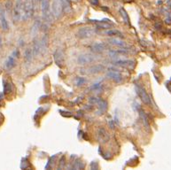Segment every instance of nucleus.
<instances>
[{
  "mask_svg": "<svg viewBox=\"0 0 171 170\" xmlns=\"http://www.w3.org/2000/svg\"><path fill=\"white\" fill-rule=\"evenodd\" d=\"M34 6L32 0H24L22 6V18L24 21L30 19L34 14Z\"/></svg>",
  "mask_w": 171,
  "mask_h": 170,
  "instance_id": "1",
  "label": "nucleus"
},
{
  "mask_svg": "<svg viewBox=\"0 0 171 170\" xmlns=\"http://www.w3.org/2000/svg\"><path fill=\"white\" fill-rule=\"evenodd\" d=\"M22 6H23V0H16L14 6L13 7V22L15 23H18L21 20Z\"/></svg>",
  "mask_w": 171,
  "mask_h": 170,
  "instance_id": "2",
  "label": "nucleus"
},
{
  "mask_svg": "<svg viewBox=\"0 0 171 170\" xmlns=\"http://www.w3.org/2000/svg\"><path fill=\"white\" fill-rule=\"evenodd\" d=\"M96 30L90 27H84V28H82L78 30V32L76 34V36L78 38H81V39H83V38H89L90 36H92L94 34H96Z\"/></svg>",
  "mask_w": 171,
  "mask_h": 170,
  "instance_id": "3",
  "label": "nucleus"
},
{
  "mask_svg": "<svg viewBox=\"0 0 171 170\" xmlns=\"http://www.w3.org/2000/svg\"><path fill=\"white\" fill-rule=\"evenodd\" d=\"M40 6L43 19L48 21L50 18V0H41Z\"/></svg>",
  "mask_w": 171,
  "mask_h": 170,
  "instance_id": "4",
  "label": "nucleus"
},
{
  "mask_svg": "<svg viewBox=\"0 0 171 170\" xmlns=\"http://www.w3.org/2000/svg\"><path fill=\"white\" fill-rule=\"evenodd\" d=\"M52 13L56 19L60 18L63 13V6L61 0H54L52 3Z\"/></svg>",
  "mask_w": 171,
  "mask_h": 170,
  "instance_id": "5",
  "label": "nucleus"
},
{
  "mask_svg": "<svg viewBox=\"0 0 171 170\" xmlns=\"http://www.w3.org/2000/svg\"><path fill=\"white\" fill-rule=\"evenodd\" d=\"M137 92L139 94V96L141 98V100L146 104V105H152V100L150 96L147 94V92L146 91V89H144L142 86H137Z\"/></svg>",
  "mask_w": 171,
  "mask_h": 170,
  "instance_id": "6",
  "label": "nucleus"
},
{
  "mask_svg": "<svg viewBox=\"0 0 171 170\" xmlns=\"http://www.w3.org/2000/svg\"><path fill=\"white\" fill-rule=\"evenodd\" d=\"M96 59V58L90 54H82L77 58V62L80 65H85L90 64Z\"/></svg>",
  "mask_w": 171,
  "mask_h": 170,
  "instance_id": "7",
  "label": "nucleus"
},
{
  "mask_svg": "<svg viewBox=\"0 0 171 170\" xmlns=\"http://www.w3.org/2000/svg\"><path fill=\"white\" fill-rule=\"evenodd\" d=\"M0 26L4 31H8L9 24L8 21L6 16V11L4 9L0 8Z\"/></svg>",
  "mask_w": 171,
  "mask_h": 170,
  "instance_id": "8",
  "label": "nucleus"
},
{
  "mask_svg": "<svg viewBox=\"0 0 171 170\" xmlns=\"http://www.w3.org/2000/svg\"><path fill=\"white\" fill-rule=\"evenodd\" d=\"M98 142H102V143H105V142L108 141L109 136H108V134H107V132L105 129L101 128L98 130Z\"/></svg>",
  "mask_w": 171,
  "mask_h": 170,
  "instance_id": "9",
  "label": "nucleus"
},
{
  "mask_svg": "<svg viewBox=\"0 0 171 170\" xmlns=\"http://www.w3.org/2000/svg\"><path fill=\"white\" fill-rule=\"evenodd\" d=\"M107 76L115 82H120L122 81V75L120 74L118 71H115V70H110L107 73Z\"/></svg>",
  "mask_w": 171,
  "mask_h": 170,
  "instance_id": "10",
  "label": "nucleus"
},
{
  "mask_svg": "<svg viewBox=\"0 0 171 170\" xmlns=\"http://www.w3.org/2000/svg\"><path fill=\"white\" fill-rule=\"evenodd\" d=\"M54 59H55V62L59 66H61L63 61H64V56H63V53L60 50H58L55 51L54 53Z\"/></svg>",
  "mask_w": 171,
  "mask_h": 170,
  "instance_id": "11",
  "label": "nucleus"
},
{
  "mask_svg": "<svg viewBox=\"0 0 171 170\" xmlns=\"http://www.w3.org/2000/svg\"><path fill=\"white\" fill-rule=\"evenodd\" d=\"M97 105H98V114H102V113H104L106 112V108H107V103H106V101L101 99V98H98Z\"/></svg>",
  "mask_w": 171,
  "mask_h": 170,
  "instance_id": "12",
  "label": "nucleus"
},
{
  "mask_svg": "<svg viewBox=\"0 0 171 170\" xmlns=\"http://www.w3.org/2000/svg\"><path fill=\"white\" fill-rule=\"evenodd\" d=\"M33 56H38L40 53H43V51H42V47H41L40 42L38 41H36L34 43V45H33L32 49Z\"/></svg>",
  "mask_w": 171,
  "mask_h": 170,
  "instance_id": "13",
  "label": "nucleus"
},
{
  "mask_svg": "<svg viewBox=\"0 0 171 170\" xmlns=\"http://www.w3.org/2000/svg\"><path fill=\"white\" fill-rule=\"evenodd\" d=\"M91 51L94 52H102L105 49H106V45L103 43H97L91 45Z\"/></svg>",
  "mask_w": 171,
  "mask_h": 170,
  "instance_id": "14",
  "label": "nucleus"
},
{
  "mask_svg": "<svg viewBox=\"0 0 171 170\" xmlns=\"http://www.w3.org/2000/svg\"><path fill=\"white\" fill-rule=\"evenodd\" d=\"M15 57L13 55H11L7 58V59L6 60V69H11L13 68L15 65Z\"/></svg>",
  "mask_w": 171,
  "mask_h": 170,
  "instance_id": "15",
  "label": "nucleus"
},
{
  "mask_svg": "<svg viewBox=\"0 0 171 170\" xmlns=\"http://www.w3.org/2000/svg\"><path fill=\"white\" fill-rule=\"evenodd\" d=\"M40 44H41V47H42L43 53L45 52L46 50H47V47H48V36H47L46 34L42 37V39H41V42H40Z\"/></svg>",
  "mask_w": 171,
  "mask_h": 170,
  "instance_id": "16",
  "label": "nucleus"
},
{
  "mask_svg": "<svg viewBox=\"0 0 171 170\" xmlns=\"http://www.w3.org/2000/svg\"><path fill=\"white\" fill-rule=\"evenodd\" d=\"M104 70V66L102 65H96L91 66L89 69V73L90 74H98L102 72Z\"/></svg>",
  "mask_w": 171,
  "mask_h": 170,
  "instance_id": "17",
  "label": "nucleus"
},
{
  "mask_svg": "<svg viewBox=\"0 0 171 170\" xmlns=\"http://www.w3.org/2000/svg\"><path fill=\"white\" fill-rule=\"evenodd\" d=\"M32 57H33V52L31 49H28L26 50L25 51V61L27 64H29L32 60Z\"/></svg>",
  "mask_w": 171,
  "mask_h": 170,
  "instance_id": "18",
  "label": "nucleus"
},
{
  "mask_svg": "<svg viewBox=\"0 0 171 170\" xmlns=\"http://www.w3.org/2000/svg\"><path fill=\"white\" fill-rule=\"evenodd\" d=\"M108 42L113 44V45H116V46H120V47H123L124 46V43L122 40L118 39V38H111L109 39Z\"/></svg>",
  "mask_w": 171,
  "mask_h": 170,
  "instance_id": "19",
  "label": "nucleus"
},
{
  "mask_svg": "<svg viewBox=\"0 0 171 170\" xmlns=\"http://www.w3.org/2000/svg\"><path fill=\"white\" fill-rule=\"evenodd\" d=\"M113 64L116 66H128L132 65L133 61H130V60H118V61H114Z\"/></svg>",
  "mask_w": 171,
  "mask_h": 170,
  "instance_id": "20",
  "label": "nucleus"
},
{
  "mask_svg": "<svg viewBox=\"0 0 171 170\" xmlns=\"http://www.w3.org/2000/svg\"><path fill=\"white\" fill-rule=\"evenodd\" d=\"M40 21L39 20H36V22L34 23L32 27V30H31V34H32V36H36V34L37 33L38 31V29H39V28H40Z\"/></svg>",
  "mask_w": 171,
  "mask_h": 170,
  "instance_id": "21",
  "label": "nucleus"
},
{
  "mask_svg": "<svg viewBox=\"0 0 171 170\" xmlns=\"http://www.w3.org/2000/svg\"><path fill=\"white\" fill-rule=\"evenodd\" d=\"M106 35L107 36H122L123 37L122 34L120 31L118 30H115V29H112V30H108V31H106Z\"/></svg>",
  "mask_w": 171,
  "mask_h": 170,
  "instance_id": "22",
  "label": "nucleus"
},
{
  "mask_svg": "<svg viewBox=\"0 0 171 170\" xmlns=\"http://www.w3.org/2000/svg\"><path fill=\"white\" fill-rule=\"evenodd\" d=\"M120 13H121V15H122V18H123L124 21L128 24L130 21H129V17H128V13H126V11L123 8H121L120 9Z\"/></svg>",
  "mask_w": 171,
  "mask_h": 170,
  "instance_id": "23",
  "label": "nucleus"
},
{
  "mask_svg": "<svg viewBox=\"0 0 171 170\" xmlns=\"http://www.w3.org/2000/svg\"><path fill=\"white\" fill-rule=\"evenodd\" d=\"M12 86H11V84L8 83V82H5V84H4V93L5 94H9L11 91H12Z\"/></svg>",
  "mask_w": 171,
  "mask_h": 170,
  "instance_id": "24",
  "label": "nucleus"
},
{
  "mask_svg": "<svg viewBox=\"0 0 171 170\" xmlns=\"http://www.w3.org/2000/svg\"><path fill=\"white\" fill-rule=\"evenodd\" d=\"M105 21H101L99 22V24L97 25V28H109L112 27V24H106V23H103Z\"/></svg>",
  "mask_w": 171,
  "mask_h": 170,
  "instance_id": "25",
  "label": "nucleus"
},
{
  "mask_svg": "<svg viewBox=\"0 0 171 170\" xmlns=\"http://www.w3.org/2000/svg\"><path fill=\"white\" fill-rule=\"evenodd\" d=\"M85 82H86V80L83 77H76V79H75V84L77 86H82Z\"/></svg>",
  "mask_w": 171,
  "mask_h": 170,
  "instance_id": "26",
  "label": "nucleus"
},
{
  "mask_svg": "<svg viewBox=\"0 0 171 170\" xmlns=\"http://www.w3.org/2000/svg\"><path fill=\"white\" fill-rule=\"evenodd\" d=\"M91 90H102V85L100 83H95L93 86L90 87Z\"/></svg>",
  "mask_w": 171,
  "mask_h": 170,
  "instance_id": "27",
  "label": "nucleus"
},
{
  "mask_svg": "<svg viewBox=\"0 0 171 170\" xmlns=\"http://www.w3.org/2000/svg\"><path fill=\"white\" fill-rule=\"evenodd\" d=\"M6 11L7 13H10V9L12 8V2L11 1H8L6 5Z\"/></svg>",
  "mask_w": 171,
  "mask_h": 170,
  "instance_id": "28",
  "label": "nucleus"
},
{
  "mask_svg": "<svg viewBox=\"0 0 171 170\" xmlns=\"http://www.w3.org/2000/svg\"><path fill=\"white\" fill-rule=\"evenodd\" d=\"M90 2L92 5H95V6H97L98 4V0H90Z\"/></svg>",
  "mask_w": 171,
  "mask_h": 170,
  "instance_id": "29",
  "label": "nucleus"
},
{
  "mask_svg": "<svg viewBox=\"0 0 171 170\" xmlns=\"http://www.w3.org/2000/svg\"><path fill=\"white\" fill-rule=\"evenodd\" d=\"M2 47V38H1V36H0V48Z\"/></svg>",
  "mask_w": 171,
  "mask_h": 170,
  "instance_id": "30",
  "label": "nucleus"
},
{
  "mask_svg": "<svg viewBox=\"0 0 171 170\" xmlns=\"http://www.w3.org/2000/svg\"><path fill=\"white\" fill-rule=\"evenodd\" d=\"M2 98H3V95H2V94H1V93H0V100H1V99H2Z\"/></svg>",
  "mask_w": 171,
  "mask_h": 170,
  "instance_id": "31",
  "label": "nucleus"
},
{
  "mask_svg": "<svg viewBox=\"0 0 171 170\" xmlns=\"http://www.w3.org/2000/svg\"><path fill=\"white\" fill-rule=\"evenodd\" d=\"M0 8H1V7H0ZM0 27H1V26H0Z\"/></svg>",
  "mask_w": 171,
  "mask_h": 170,
  "instance_id": "32",
  "label": "nucleus"
}]
</instances>
